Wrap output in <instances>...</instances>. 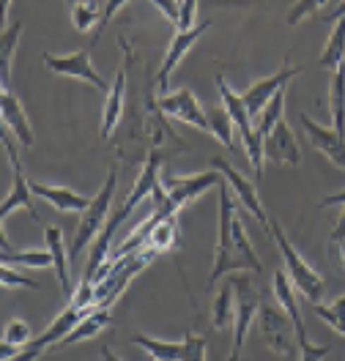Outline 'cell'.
I'll list each match as a JSON object with an SVG mask.
<instances>
[{"label":"cell","instance_id":"cell-25","mask_svg":"<svg viewBox=\"0 0 345 361\" xmlns=\"http://www.w3.org/2000/svg\"><path fill=\"white\" fill-rule=\"evenodd\" d=\"M25 25L17 20L14 25H6L3 36H0V85L3 90H8V80H11V55L20 44V36H23Z\"/></svg>","mask_w":345,"mask_h":361},{"label":"cell","instance_id":"cell-32","mask_svg":"<svg viewBox=\"0 0 345 361\" xmlns=\"http://www.w3.org/2000/svg\"><path fill=\"white\" fill-rule=\"evenodd\" d=\"M99 20H102V8L96 3H91V0H77L71 6V23H74V27L80 33L91 30L93 25H99Z\"/></svg>","mask_w":345,"mask_h":361},{"label":"cell","instance_id":"cell-5","mask_svg":"<svg viewBox=\"0 0 345 361\" xmlns=\"http://www.w3.org/2000/svg\"><path fill=\"white\" fill-rule=\"evenodd\" d=\"M3 148H6V157H8V164H11V192L3 197V205H0V222H6L17 208H25L36 222H39V211L33 205V189H30V180L25 178L23 164H20V157H17V145H14V135L6 129L3 132Z\"/></svg>","mask_w":345,"mask_h":361},{"label":"cell","instance_id":"cell-14","mask_svg":"<svg viewBox=\"0 0 345 361\" xmlns=\"http://www.w3.org/2000/svg\"><path fill=\"white\" fill-rule=\"evenodd\" d=\"M301 121V129L307 132V140L313 142V148L315 151H321L326 159H332L340 170H345V137L337 135L334 129H329V126H321V123H315L310 115H299Z\"/></svg>","mask_w":345,"mask_h":361},{"label":"cell","instance_id":"cell-47","mask_svg":"<svg viewBox=\"0 0 345 361\" xmlns=\"http://www.w3.org/2000/svg\"><path fill=\"white\" fill-rule=\"evenodd\" d=\"M74 3H77V0H66V6H69V8L74 6Z\"/></svg>","mask_w":345,"mask_h":361},{"label":"cell","instance_id":"cell-21","mask_svg":"<svg viewBox=\"0 0 345 361\" xmlns=\"http://www.w3.org/2000/svg\"><path fill=\"white\" fill-rule=\"evenodd\" d=\"M44 238H47V249L52 252V269L58 274V282H61V290L66 295H71V279H69V257H66V247H63V233L58 230L55 225H49L44 230Z\"/></svg>","mask_w":345,"mask_h":361},{"label":"cell","instance_id":"cell-23","mask_svg":"<svg viewBox=\"0 0 345 361\" xmlns=\"http://www.w3.org/2000/svg\"><path fill=\"white\" fill-rule=\"evenodd\" d=\"M318 66L332 71V74L340 66H345V17H340L334 23V30H332L329 42L323 47L321 58H318Z\"/></svg>","mask_w":345,"mask_h":361},{"label":"cell","instance_id":"cell-34","mask_svg":"<svg viewBox=\"0 0 345 361\" xmlns=\"http://www.w3.org/2000/svg\"><path fill=\"white\" fill-rule=\"evenodd\" d=\"M33 339L36 337H33V331H30V326H28L25 320H8L6 329H3V342H8V345L25 348V345H30Z\"/></svg>","mask_w":345,"mask_h":361},{"label":"cell","instance_id":"cell-43","mask_svg":"<svg viewBox=\"0 0 345 361\" xmlns=\"http://www.w3.org/2000/svg\"><path fill=\"white\" fill-rule=\"evenodd\" d=\"M102 359H104V361H121V359H118V356H115V353H113V350L107 348V345L102 348Z\"/></svg>","mask_w":345,"mask_h":361},{"label":"cell","instance_id":"cell-13","mask_svg":"<svg viewBox=\"0 0 345 361\" xmlns=\"http://www.w3.org/2000/svg\"><path fill=\"white\" fill-rule=\"evenodd\" d=\"M208 27H211V23L195 25L192 30H176L173 42H170L167 52H164V61H162L159 71H157V85H159V93H167V80H170V74L176 71V66L184 61L186 52L198 44V39L206 33Z\"/></svg>","mask_w":345,"mask_h":361},{"label":"cell","instance_id":"cell-38","mask_svg":"<svg viewBox=\"0 0 345 361\" xmlns=\"http://www.w3.org/2000/svg\"><path fill=\"white\" fill-rule=\"evenodd\" d=\"M3 288H28V290H39V285L30 279V276H23V274H14L8 266H3Z\"/></svg>","mask_w":345,"mask_h":361},{"label":"cell","instance_id":"cell-9","mask_svg":"<svg viewBox=\"0 0 345 361\" xmlns=\"http://www.w3.org/2000/svg\"><path fill=\"white\" fill-rule=\"evenodd\" d=\"M44 66L61 77H71V80H83V82H91L93 88L107 90V82L102 80V74L93 68L91 63V49H77L71 55H52L44 52Z\"/></svg>","mask_w":345,"mask_h":361},{"label":"cell","instance_id":"cell-6","mask_svg":"<svg viewBox=\"0 0 345 361\" xmlns=\"http://www.w3.org/2000/svg\"><path fill=\"white\" fill-rule=\"evenodd\" d=\"M233 279V290H236V317H233V348H230V361H241V350L247 334L253 329L258 310H260V295L253 288V282L247 276H230Z\"/></svg>","mask_w":345,"mask_h":361},{"label":"cell","instance_id":"cell-42","mask_svg":"<svg viewBox=\"0 0 345 361\" xmlns=\"http://www.w3.org/2000/svg\"><path fill=\"white\" fill-rule=\"evenodd\" d=\"M329 205H345V189H343V192H334V195H329V197H323L321 208H329Z\"/></svg>","mask_w":345,"mask_h":361},{"label":"cell","instance_id":"cell-3","mask_svg":"<svg viewBox=\"0 0 345 361\" xmlns=\"http://www.w3.org/2000/svg\"><path fill=\"white\" fill-rule=\"evenodd\" d=\"M219 244H217V260H214V271L208 276V288H214L222 276L236 274L241 266L238 252H236V241H233V219H236V203H233V189L228 186V180H222L219 186Z\"/></svg>","mask_w":345,"mask_h":361},{"label":"cell","instance_id":"cell-1","mask_svg":"<svg viewBox=\"0 0 345 361\" xmlns=\"http://www.w3.org/2000/svg\"><path fill=\"white\" fill-rule=\"evenodd\" d=\"M217 88H219V99H222V107L228 110L230 121L236 126V132L241 135V142H244V151L250 157V164H253V173L260 178L263 176V164H266V151H263V135L255 123V118L250 115L241 93L228 85V80L222 74H217Z\"/></svg>","mask_w":345,"mask_h":361},{"label":"cell","instance_id":"cell-7","mask_svg":"<svg viewBox=\"0 0 345 361\" xmlns=\"http://www.w3.org/2000/svg\"><path fill=\"white\" fill-rule=\"evenodd\" d=\"M157 107L162 115L173 118V121H181L186 126H195L200 132L211 135V123H208V113L203 110V104L198 102V96L192 90H173V93H162L157 99Z\"/></svg>","mask_w":345,"mask_h":361},{"label":"cell","instance_id":"cell-37","mask_svg":"<svg viewBox=\"0 0 345 361\" xmlns=\"http://www.w3.org/2000/svg\"><path fill=\"white\" fill-rule=\"evenodd\" d=\"M296 342H299V361H323L334 350L332 345H313V342L307 339V334L296 337Z\"/></svg>","mask_w":345,"mask_h":361},{"label":"cell","instance_id":"cell-8","mask_svg":"<svg viewBox=\"0 0 345 361\" xmlns=\"http://www.w3.org/2000/svg\"><path fill=\"white\" fill-rule=\"evenodd\" d=\"M222 180H225V176L219 170H214V167L206 170V173H198V176H170V173L159 176L162 189L170 195L173 203L181 205V208L186 203H192V200H198L211 186H219Z\"/></svg>","mask_w":345,"mask_h":361},{"label":"cell","instance_id":"cell-22","mask_svg":"<svg viewBox=\"0 0 345 361\" xmlns=\"http://www.w3.org/2000/svg\"><path fill=\"white\" fill-rule=\"evenodd\" d=\"M0 263L3 266H23V269H52V252L49 249H20V252H11L8 241H6V233H3V255H0Z\"/></svg>","mask_w":345,"mask_h":361},{"label":"cell","instance_id":"cell-35","mask_svg":"<svg viewBox=\"0 0 345 361\" xmlns=\"http://www.w3.org/2000/svg\"><path fill=\"white\" fill-rule=\"evenodd\" d=\"M332 0H296L293 6H291V11H288V17H285V23L291 25H299L304 17H310V14H315V11H321L323 6H329Z\"/></svg>","mask_w":345,"mask_h":361},{"label":"cell","instance_id":"cell-11","mask_svg":"<svg viewBox=\"0 0 345 361\" xmlns=\"http://www.w3.org/2000/svg\"><path fill=\"white\" fill-rule=\"evenodd\" d=\"M296 74H301V66H291V63H285V66L279 68V71H274L272 77H266V80H260V82H255V85H250V88L244 90V93H241V99H244V104H247L250 115L258 118V115L263 113V107L274 99L279 90L288 88V82H291Z\"/></svg>","mask_w":345,"mask_h":361},{"label":"cell","instance_id":"cell-31","mask_svg":"<svg viewBox=\"0 0 345 361\" xmlns=\"http://www.w3.org/2000/svg\"><path fill=\"white\" fill-rule=\"evenodd\" d=\"M208 123H211V135L217 137L228 151H236V142H233L236 126H233V121H230L228 110H225V107H222V110H211V113H208Z\"/></svg>","mask_w":345,"mask_h":361},{"label":"cell","instance_id":"cell-12","mask_svg":"<svg viewBox=\"0 0 345 361\" xmlns=\"http://www.w3.org/2000/svg\"><path fill=\"white\" fill-rule=\"evenodd\" d=\"M260 329H263V339L269 342V348L279 353V356H293V345H291V334H296L293 320L285 315L282 310H277L272 304L260 307Z\"/></svg>","mask_w":345,"mask_h":361},{"label":"cell","instance_id":"cell-19","mask_svg":"<svg viewBox=\"0 0 345 361\" xmlns=\"http://www.w3.org/2000/svg\"><path fill=\"white\" fill-rule=\"evenodd\" d=\"M159 157L157 154H151L148 157V161L143 164V170H140V176H138V180H135V186H132V192H129V197H126V203H123V214L129 216L135 208H138L143 200L148 203L151 200V195H154V189L159 186Z\"/></svg>","mask_w":345,"mask_h":361},{"label":"cell","instance_id":"cell-2","mask_svg":"<svg viewBox=\"0 0 345 361\" xmlns=\"http://www.w3.org/2000/svg\"><path fill=\"white\" fill-rule=\"evenodd\" d=\"M269 233L274 235L277 247H279V252H282L285 274L291 276V282L296 285V290H301V295H304L307 301L321 304L323 293H326V282H323V276L313 269L304 257H301V252L293 247V241L288 238V233L282 230L279 222H269Z\"/></svg>","mask_w":345,"mask_h":361},{"label":"cell","instance_id":"cell-46","mask_svg":"<svg viewBox=\"0 0 345 361\" xmlns=\"http://www.w3.org/2000/svg\"><path fill=\"white\" fill-rule=\"evenodd\" d=\"M340 255H343V263H345V241L340 244Z\"/></svg>","mask_w":345,"mask_h":361},{"label":"cell","instance_id":"cell-15","mask_svg":"<svg viewBox=\"0 0 345 361\" xmlns=\"http://www.w3.org/2000/svg\"><path fill=\"white\" fill-rule=\"evenodd\" d=\"M263 151H266V159H272L277 164H291V167H299L301 164L299 142H296L293 129L285 123V118L263 137Z\"/></svg>","mask_w":345,"mask_h":361},{"label":"cell","instance_id":"cell-18","mask_svg":"<svg viewBox=\"0 0 345 361\" xmlns=\"http://www.w3.org/2000/svg\"><path fill=\"white\" fill-rule=\"evenodd\" d=\"M126 110V68H121L115 74L113 85L107 90V102H104V115H102V126H99V137L110 140L113 132L118 129L121 118Z\"/></svg>","mask_w":345,"mask_h":361},{"label":"cell","instance_id":"cell-16","mask_svg":"<svg viewBox=\"0 0 345 361\" xmlns=\"http://www.w3.org/2000/svg\"><path fill=\"white\" fill-rule=\"evenodd\" d=\"M0 115H3V126L14 135V140H17L20 145L30 148V145L36 142L33 126H30V121H28V115H25L23 102H20L11 90H3V93H0Z\"/></svg>","mask_w":345,"mask_h":361},{"label":"cell","instance_id":"cell-41","mask_svg":"<svg viewBox=\"0 0 345 361\" xmlns=\"http://www.w3.org/2000/svg\"><path fill=\"white\" fill-rule=\"evenodd\" d=\"M126 3H129V0H107V3H104V8H102V20H99V27H107V23L113 20L115 14H118V11H121Z\"/></svg>","mask_w":345,"mask_h":361},{"label":"cell","instance_id":"cell-17","mask_svg":"<svg viewBox=\"0 0 345 361\" xmlns=\"http://www.w3.org/2000/svg\"><path fill=\"white\" fill-rule=\"evenodd\" d=\"M30 189L44 203H49L58 211H69V214H85L93 200V197H85V195L74 192L69 186H49V183H39V180H30Z\"/></svg>","mask_w":345,"mask_h":361},{"label":"cell","instance_id":"cell-36","mask_svg":"<svg viewBox=\"0 0 345 361\" xmlns=\"http://www.w3.org/2000/svg\"><path fill=\"white\" fill-rule=\"evenodd\" d=\"M181 342H184L181 361H206V337H198V334L186 331Z\"/></svg>","mask_w":345,"mask_h":361},{"label":"cell","instance_id":"cell-26","mask_svg":"<svg viewBox=\"0 0 345 361\" xmlns=\"http://www.w3.org/2000/svg\"><path fill=\"white\" fill-rule=\"evenodd\" d=\"M329 107H332V129L345 137V66H340L332 74Z\"/></svg>","mask_w":345,"mask_h":361},{"label":"cell","instance_id":"cell-30","mask_svg":"<svg viewBox=\"0 0 345 361\" xmlns=\"http://www.w3.org/2000/svg\"><path fill=\"white\" fill-rule=\"evenodd\" d=\"M285 93H288V88L279 90L274 99H272V102L263 107V113L255 118V123H258V129H260V135H263V137L269 135L277 123L282 121V113H285Z\"/></svg>","mask_w":345,"mask_h":361},{"label":"cell","instance_id":"cell-39","mask_svg":"<svg viewBox=\"0 0 345 361\" xmlns=\"http://www.w3.org/2000/svg\"><path fill=\"white\" fill-rule=\"evenodd\" d=\"M195 14H198V0H181V17L176 30H192L195 27Z\"/></svg>","mask_w":345,"mask_h":361},{"label":"cell","instance_id":"cell-33","mask_svg":"<svg viewBox=\"0 0 345 361\" xmlns=\"http://www.w3.org/2000/svg\"><path fill=\"white\" fill-rule=\"evenodd\" d=\"M313 312L326 320L337 334H343L345 337V295H340L334 304H329V307H323V304H313Z\"/></svg>","mask_w":345,"mask_h":361},{"label":"cell","instance_id":"cell-27","mask_svg":"<svg viewBox=\"0 0 345 361\" xmlns=\"http://www.w3.org/2000/svg\"><path fill=\"white\" fill-rule=\"evenodd\" d=\"M110 323H113V315H110L107 310H93L91 315H85L77 323V329L61 342V348H69V345H77V342H83V339L96 337V334H99L102 329H107Z\"/></svg>","mask_w":345,"mask_h":361},{"label":"cell","instance_id":"cell-29","mask_svg":"<svg viewBox=\"0 0 345 361\" xmlns=\"http://www.w3.org/2000/svg\"><path fill=\"white\" fill-rule=\"evenodd\" d=\"M236 317V290H233V279L225 282V288L219 290V295L214 298V307H211V323L214 329L225 331Z\"/></svg>","mask_w":345,"mask_h":361},{"label":"cell","instance_id":"cell-40","mask_svg":"<svg viewBox=\"0 0 345 361\" xmlns=\"http://www.w3.org/2000/svg\"><path fill=\"white\" fill-rule=\"evenodd\" d=\"M157 8H159L162 14L170 20L173 25H178V17H181V3L178 0H151Z\"/></svg>","mask_w":345,"mask_h":361},{"label":"cell","instance_id":"cell-4","mask_svg":"<svg viewBox=\"0 0 345 361\" xmlns=\"http://www.w3.org/2000/svg\"><path fill=\"white\" fill-rule=\"evenodd\" d=\"M115 186H118V173L110 170V176L104 180V186L99 189V195L91 200L88 211L80 214V227L74 233V241L69 247V257L71 260H80L83 252L91 247L93 238H99V233L104 230V225L110 222L107 214H110V205H113V195H115Z\"/></svg>","mask_w":345,"mask_h":361},{"label":"cell","instance_id":"cell-20","mask_svg":"<svg viewBox=\"0 0 345 361\" xmlns=\"http://www.w3.org/2000/svg\"><path fill=\"white\" fill-rule=\"evenodd\" d=\"M272 288H274V298H277V304H279V310L293 320L296 337L307 334V331H304V320H301V312H299V301H296V285L291 282V276H288L285 271H277L274 279H272Z\"/></svg>","mask_w":345,"mask_h":361},{"label":"cell","instance_id":"cell-28","mask_svg":"<svg viewBox=\"0 0 345 361\" xmlns=\"http://www.w3.org/2000/svg\"><path fill=\"white\" fill-rule=\"evenodd\" d=\"M132 345L143 348L154 361H181V353H184V342H162L145 334H132Z\"/></svg>","mask_w":345,"mask_h":361},{"label":"cell","instance_id":"cell-24","mask_svg":"<svg viewBox=\"0 0 345 361\" xmlns=\"http://www.w3.org/2000/svg\"><path fill=\"white\" fill-rule=\"evenodd\" d=\"M178 244H181V225H178V214H176V216L162 219L159 225H154V230H151V235H148V244H145V247L154 249V252L159 255V252L178 249Z\"/></svg>","mask_w":345,"mask_h":361},{"label":"cell","instance_id":"cell-44","mask_svg":"<svg viewBox=\"0 0 345 361\" xmlns=\"http://www.w3.org/2000/svg\"><path fill=\"white\" fill-rule=\"evenodd\" d=\"M340 17H345V0H343V6H340L337 11H332V14H329V20H334V23H337Z\"/></svg>","mask_w":345,"mask_h":361},{"label":"cell","instance_id":"cell-45","mask_svg":"<svg viewBox=\"0 0 345 361\" xmlns=\"http://www.w3.org/2000/svg\"><path fill=\"white\" fill-rule=\"evenodd\" d=\"M8 8H11V0H3V20L8 17Z\"/></svg>","mask_w":345,"mask_h":361},{"label":"cell","instance_id":"cell-10","mask_svg":"<svg viewBox=\"0 0 345 361\" xmlns=\"http://www.w3.org/2000/svg\"><path fill=\"white\" fill-rule=\"evenodd\" d=\"M211 167L214 170H219L222 176H225V180H228V186L233 189V195H236V200L244 205L250 214H253L255 219L260 222V225L269 230V214H266V208H263V203H260V197H258V192H255V183L253 180H247L233 164H228L222 157H214L211 159Z\"/></svg>","mask_w":345,"mask_h":361}]
</instances>
